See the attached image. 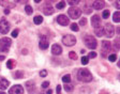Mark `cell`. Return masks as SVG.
<instances>
[{
    "label": "cell",
    "instance_id": "6da1fadb",
    "mask_svg": "<svg viewBox=\"0 0 120 94\" xmlns=\"http://www.w3.org/2000/svg\"><path fill=\"white\" fill-rule=\"evenodd\" d=\"M77 79L82 82H90L92 80V74L87 69H80L77 72Z\"/></svg>",
    "mask_w": 120,
    "mask_h": 94
},
{
    "label": "cell",
    "instance_id": "7a4b0ae2",
    "mask_svg": "<svg viewBox=\"0 0 120 94\" xmlns=\"http://www.w3.org/2000/svg\"><path fill=\"white\" fill-rule=\"evenodd\" d=\"M11 45H12V41L9 37H1L0 39V50L1 51L8 52L10 49Z\"/></svg>",
    "mask_w": 120,
    "mask_h": 94
},
{
    "label": "cell",
    "instance_id": "3957f363",
    "mask_svg": "<svg viewBox=\"0 0 120 94\" xmlns=\"http://www.w3.org/2000/svg\"><path fill=\"white\" fill-rule=\"evenodd\" d=\"M84 42H85L86 46H87L88 48H90V49H95L98 46L97 40H95L92 35H86V36L84 37Z\"/></svg>",
    "mask_w": 120,
    "mask_h": 94
},
{
    "label": "cell",
    "instance_id": "277c9868",
    "mask_svg": "<svg viewBox=\"0 0 120 94\" xmlns=\"http://www.w3.org/2000/svg\"><path fill=\"white\" fill-rule=\"evenodd\" d=\"M68 14L71 18L73 19H76V18H79L80 15H82V10L77 7H72L68 10Z\"/></svg>",
    "mask_w": 120,
    "mask_h": 94
},
{
    "label": "cell",
    "instance_id": "5b68a950",
    "mask_svg": "<svg viewBox=\"0 0 120 94\" xmlns=\"http://www.w3.org/2000/svg\"><path fill=\"white\" fill-rule=\"evenodd\" d=\"M62 43L67 46H73L76 43V37L72 34H67L62 37Z\"/></svg>",
    "mask_w": 120,
    "mask_h": 94
},
{
    "label": "cell",
    "instance_id": "8992f818",
    "mask_svg": "<svg viewBox=\"0 0 120 94\" xmlns=\"http://www.w3.org/2000/svg\"><path fill=\"white\" fill-rule=\"evenodd\" d=\"M103 30H104V33L107 37H112L114 34H115V28H114V26L112 24H106L104 26V28H103Z\"/></svg>",
    "mask_w": 120,
    "mask_h": 94
},
{
    "label": "cell",
    "instance_id": "52a82bcc",
    "mask_svg": "<svg viewBox=\"0 0 120 94\" xmlns=\"http://www.w3.org/2000/svg\"><path fill=\"white\" fill-rule=\"evenodd\" d=\"M9 30H10V24L8 22V20L4 18L0 20V33L5 34L9 32Z\"/></svg>",
    "mask_w": 120,
    "mask_h": 94
},
{
    "label": "cell",
    "instance_id": "ba28073f",
    "mask_svg": "<svg viewBox=\"0 0 120 94\" xmlns=\"http://www.w3.org/2000/svg\"><path fill=\"white\" fill-rule=\"evenodd\" d=\"M9 94H24V88L20 84H16L9 90Z\"/></svg>",
    "mask_w": 120,
    "mask_h": 94
},
{
    "label": "cell",
    "instance_id": "9c48e42d",
    "mask_svg": "<svg viewBox=\"0 0 120 94\" xmlns=\"http://www.w3.org/2000/svg\"><path fill=\"white\" fill-rule=\"evenodd\" d=\"M110 48H112V44H110V42H108V41H102V50H103L102 56L103 57L106 56V54L110 50Z\"/></svg>",
    "mask_w": 120,
    "mask_h": 94
},
{
    "label": "cell",
    "instance_id": "30bf717a",
    "mask_svg": "<svg viewBox=\"0 0 120 94\" xmlns=\"http://www.w3.org/2000/svg\"><path fill=\"white\" fill-rule=\"evenodd\" d=\"M57 22H59V25H61V26H68L69 25V22H70V19L68 18V16L61 14L57 17Z\"/></svg>",
    "mask_w": 120,
    "mask_h": 94
},
{
    "label": "cell",
    "instance_id": "8fae6325",
    "mask_svg": "<svg viewBox=\"0 0 120 94\" xmlns=\"http://www.w3.org/2000/svg\"><path fill=\"white\" fill-rule=\"evenodd\" d=\"M91 24H92V27L94 29L101 27V17L99 15H93L91 17Z\"/></svg>",
    "mask_w": 120,
    "mask_h": 94
},
{
    "label": "cell",
    "instance_id": "7c38bea8",
    "mask_svg": "<svg viewBox=\"0 0 120 94\" xmlns=\"http://www.w3.org/2000/svg\"><path fill=\"white\" fill-rule=\"evenodd\" d=\"M48 46H49V43L47 41V37L43 35L41 36V41H40V44H39V47H40L41 49H47Z\"/></svg>",
    "mask_w": 120,
    "mask_h": 94
},
{
    "label": "cell",
    "instance_id": "4fadbf2b",
    "mask_svg": "<svg viewBox=\"0 0 120 94\" xmlns=\"http://www.w3.org/2000/svg\"><path fill=\"white\" fill-rule=\"evenodd\" d=\"M43 12H44L45 15H52V13L55 12V10H54V7H52L50 3H46V4L43 7Z\"/></svg>",
    "mask_w": 120,
    "mask_h": 94
},
{
    "label": "cell",
    "instance_id": "5bb4252c",
    "mask_svg": "<svg viewBox=\"0 0 120 94\" xmlns=\"http://www.w3.org/2000/svg\"><path fill=\"white\" fill-rule=\"evenodd\" d=\"M104 5H105V2L103 0H95L92 3V7L94 10H101V9L104 7Z\"/></svg>",
    "mask_w": 120,
    "mask_h": 94
},
{
    "label": "cell",
    "instance_id": "9a60e30c",
    "mask_svg": "<svg viewBox=\"0 0 120 94\" xmlns=\"http://www.w3.org/2000/svg\"><path fill=\"white\" fill-rule=\"evenodd\" d=\"M52 54L58 56V54H60L61 52H62V48H61V46H60V45L54 44L52 46Z\"/></svg>",
    "mask_w": 120,
    "mask_h": 94
},
{
    "label": "cell",
    "instance_id": "2e32d148",
    "mask_svg": "<svg viewBox=\"0 0 120 94\" xmlns=\"http://www.w3.org/2000/svg\"><path fill=\"white\" fill-rule=\"evenodd\" d=\"M26 89H27V91L29 92V93H32L33 91H34L35 87H34V82L31 81V80H29V81L26 82Z\"/></svg>",
    "mask_w": 120,
    "mask_h": 94
},
{
    "label": "cell",
    "instance_id": "e0dca14e",
    "mask_svg": "<svg viewBox=\"0 0 120 94\" xmlns=\"http://www.w3.org/2000/svg\"><path fill=\"white\" fill-rule=\"evenodd\" d=\"M9 84H10V82L8 81L7 79H4V78H1V79H0V90L4 91L5 89H8Z\"/></svg>",
    "mask_w": 120,
    "mask_h": 94
},
{
    "label": "cell",
    "instance_id": "ac0fdd59",
    "mask_svg": "<svg viewBox=\"0 0 120 94\" xmlns=\"http://www.w3.org/2000/svg\"><path fill=\"white\" fill-rule=\"evenodd\" d=\"M42 22H43V17L41 15H37V16L33 17V22L35 25H40V24H42Z\"/></svg>",
    "mask_w": 120,
    "mask_h": 94
},
{
    "label": "cell",
    "instance_id": "d6986e66",
    "mask_svg": "<svg viewBox=\"0 0 120 94\" xmlns=\"http://www.w3.org/2000/svg\"><path fill=\"white\" fill-rule=\"evenodd\" d=\"M94 32H95V34H97V36H99V37H101L102 35H104V30H103L102 26L99 27V28H97V29H94Z\"/></svg>",
    "mask_w": 120,
    "mask_h": 94
},
{
    "label": "cell",
    "instance_id": "ffe728a7",
    "mask_svg": "<svg viewBox=\"0 0 120 94\" xmlns=\"http://www.w3.org/2000/svg\"><path fill=\"white\" fill-rule=\"evenodd\" d=\"M14 65H15V61L13 59H10V60H8V63H7V67L9 69H14Z\"/></svg>",
    "mask_w": 120,
    "mask_h": 94
},
{
    "label": "cell",
    "instance_id": "44dd1931",
    "mask_svg": "<svg viewBox=\"0 0 120 94\" xmlns=\"http://www.w3.org/2000/svg\"><path fill=\"white\" fill-rule=\"evenodd\" d=\"M119 19H120V13L117 11V12H115L114 15H112V20L115 22H119Z\"/></svg>",
    "mask_w": 120,
    "mask_h": 94
},
{
    "label": "cell",
    "instance_id": "7402d4cb",
    "mask_svg": "<svg viewBox=\"0 0 120 94\" xmlns=\"http://www.w3.org/2000/svg\"><path fill=\"white\" fill-rule=\"evenodd\" d=\"M62 81L64 82V83H70V81H71V76L69 74L68 75H64V76L62 77Z\"/></svg>",
    "mask_w": 120,
    "mask_h": 94
},
{
    "label": "cell",
    "instance_id": "603a6c76",
    "mask_svg": "<svg viewBox=\"0 0 120 94\" xmlns=\"http://www.w3.org/2000/svg\"><path fill=\"white\" fill-rule=\"evenodd\" d=\"M25 11H26V13H27L28 15H30V14H32V12H33V9L31 7H30L29 4H27L25 7Z\"/></svg>",
    "mask_w": 120,
    "mask_h": 94
},
{
    "label": "cell",
    "instance_id": "cb8c5ba5",
    "mask_svg": "<svg viewBox=\"0 0 120 94\" xmlns=\"http://www.w3.org/2000/svg\"><path fill=\"white\" fill-rule=\"evenodd\" d=\"M65 4H67V3H65V1H60V2L57 3V5H56V7H57V9L61 10V9H63V7H65Z\"/></svg>",
    "mask_w": 120,
    "mask_h": 94
},
{
    "label": "cell",
    "instance_id": "d4e9b609",
    "mask_svg": "<svg viewBox=\"0 0 120 94\" xmlns=\"http://www.w3.org/2000/svg\"><path fill=\"white\" fill-rule=\"evenodd\" d=\"M69 57H70L72 60H76L77 59V54H76V52H74V51H70L69 52Z\"/></svg>",
    "mask_w": 120,
    "mask_h": 94
},
{
    "label": "cell",
    "instance_id": "484cf974",
    "mask_svg": "<svg viewBox=\"0 0 120 94\" xmlns=\"http://www.w3.org/2000/svg\"><path fill=\"white\" fill-rule=\"evenodd\" d=\"M70 28L72 31H75V32H77L78 30H79V27H78V25H76V24H72Z\"/></svg>",
    "mask_w": 120,
    "mask_h": 94
},
{
    "label": "cell",
    "instance_id": "4316f807",
    "mask_svg": "<svg viewBox=\"0 0 120 94\" xmlns=\"http://www.w3.org/2000/svg\"><path fill=\"white\" fill-rule=\"evenodd\" d=\"M22 77H24V73H22V71H17V72H16V74H15V78L20 79V78H22Z\"/></svg>",
    "mask_w": 120,
    "mask_h": 94
},
{
    "label": "cell",
    "instance_id": "83f0119b",
    "mask_svg": "<svg viewBox=\"0 0 120 94\" xmlns=\"http://www.w3.org/2000/svg\"><path fill=\"white\" fill-rule=\"evenodd\" d=\"M64 90L67 92H71L73 90V86L70 83H67V86H64Z\"/></svg>",
    "mask_w": 120,
    "mask_h": 94
},
{
    "label": "cell",
    "instance_id": "f1b7e54d",
    "mask_svg": "<svg viewBox=\"0 0 120 94\" xmlns=\"http://www.w3.org/2000/svg\"><path fill=\"white\" fill-rule=\"evenodd\" d=\"M108 58H109V61L110 62H114V61H116V59H117V54H112Z\"/></svg>",
    "mask_w": 120,
    "mask_h": 94
},
{
    "label": "cell",
    "instance_id": "f546056e",
    "mask_svg": "<svg viewBox=\"0 0 120 94\" xmlns=\"http://www.w3.org/2000/svg\"><path fill=\"white\" fill-rule=\"evenodd\" d=\"M88 62H89V58L88 57H82V64L86 65V64H88Z\"/></svg>",
    "mask_w": 120,
    "mask_h": 94
},
{
    "label": "cell",
    "instance_id": "4dcf8cb0",
    "mask_svg": "<svg viewBox=\"0 0 120 94\" xmlns=\"http://www.w3.org/2000/svg\"><path fill=\"white\" fill-rule=\"evenodd\" d=\"M109 17V11L108 10H104L103 11V18H105V19H106V18H108Z\"/></svg>",
    "mask_w": 120,
    "mask_h": 94
},
{
    "label": "cell",
    "instance_id": "1f68e13d",
    "mask_svg": "<svg viewBox=\"0 0 120 94\" xmlns=\"http://www.w3.org/2000/svg\"><path fill=\"white\" fill-rule=\"evenodd\" d=\"M78 2H79L78 0H70V1H68V3L70 5H76Z\"/></svg>",
    "mask_w": 120,
    "mask_h": 94
},
{
    "label": "cell",
    "instance_id": "d6a6232c",
    "mask_svg": "<svg viewBox=\"0 0 120 94\" xmlns=\"http://www.w3.org/2000/svg\"><path fill=\"white\" fill-rule=\"evenodd\" d=\"M18 32H19V30H18V29L13 30V32H12V37H17Z\"/></svg>",
    "mask_w": 120,
    "mask_h": 94
},
{
    "label": "cell",
    "instance_id": "836d02e7",
    "mask_svg": "<svg viewBox=\"0 0 120 94\" xmlns=\"http://www.w3.org/2000/svg\"><path fill=\"white\" fill-rule=\"evenodd\" d=\"M86 24H87V19H86V17L82 18V19H80V22H79V25H82V26H86Z\"/></svg>",
    "mask_w": 120,
    "mask_h": 94
},
{
    "label": "cell",
    "instance_id": "e575fe53",
    "mask_svg": "<svg viewBox=\"0 0 120 94\" xmlns=\"http://www.w3.org/2000/svg\"><path fill=\"white\" fill-rule=\"evenodd\" d=\"M48 86H49V82H48V81H44L42 83V88H43V89H46V88H48Z\"/></svg>",
    "mask_w": 120,
    "mask_h": 94
},
{
    "label": "cell",
    "instance_id": "d590c367",
    "mask_svg": "<svg viewBox=\"0 0 120 94\" xmlns=\"http://www.w3.org/2000/svg\"><path fill=\"white\" fill-rule=\"evenodd\" d=\"M46 75H47V72H46L45 69H43V71H41L40 72V76L41 77H46Z\"/></svg>",
    "mask_w": 120,
    "mask_h": 94
},
{
    "label": "cell",
    "instance_id": "8d00e7d4",
    "mask_svg": "<svg viewBox=\"0 0 120 94\" xmlns=\"http://www.w3.org/2000/svg\"><path fill=\"white\" fill-rule=\"evenodd\" d=\"M97 57V52H94V51H91L89 54V56H88V58H95Z\"/></svg>",
    "mask_w": 120,
    "mask_h": 94
},
{
    "label": "cell",
    "instance_id": "74e56055",
    "mask_svg": "<svg viewBox=\"0 0 120 94\" xmlns=\"http://www.w3.org/2000/svg\"><path fill=\"white\" fill-rule=\"evenodd\" d=\"M56 90H57V93L60 94V91H61V87H60V86H57V89H56Z\"/></svg>",
    "mask_w": 120,
    "mask_h": 94
},
{
    "label": "cell",
    "instance_id": "f35d334b",
    "mask_svg": "<svg viewBox=\"0 0 120 94\" xmlns=\"http://www.w3.org/2000/svg\"><path fill=\"white\" fill-rule=\"evenodd\" d=\"M52 89H48L47 92H46V94H52Z\"/></svg>",
    "mask_w": 120,
    "mask_h": 94
},
{
    "label": "cell",
    "instance_id": "ab89813d",
    "mask_svg": "<svg viewBox=\"0 0 120 94\" xmlns=\"http://www.w3.org/2000/svg\"><path fill=\"white\" fill-rule=\"evenodd\" d=\"M27 51H28L27 49H22V54H27Z\"/></svg>",
    "mask_w": 120,
    "mask_h": 94
},
{
    "label": "cell",
    "instance_id": "60d3db41",
    "mask_svg": "<svg viewBox=\"0 0 120 94\" xmlns=\"http://www.w3.org/2000/svg\"><path fill=\"white\" fill-rule=\"evenodd\" d=\"M9 13H10V10H9V9H5V10H4V14H9Z\"/></svg>",
    "mask_w": 120,
    "mask_h": 94
},
{
    "label": "cell",
    "instance_id": "b9f144b4",
    "mask_svg": "<svg viewBox=\"0 0 120 94\" xmlns=\"http://www.w3.org/2000/svg\"><path fill=\"white\" fill-rule=\"evenodd\" d=\"M2 60H4V57H3V56H0V61H2Z\"/></svg>",
    "mask_w": 120,
    "mask_h": 94
},
{
    "label": "cell",
    "instance_id": "7bdbcfd3",
    "mask_svg": "<svg viewBox=\"0 0 120 94\" xmlns=\"http://www.w3.org/2000/svg\"><path fill=\"white\" fill-rule=\"evenodd\" d=\"M0 94H7V93H4V92H0Z\"/></svg>",
    "mask_w": 120,
    "mask_h": 94
}]
</instances>
